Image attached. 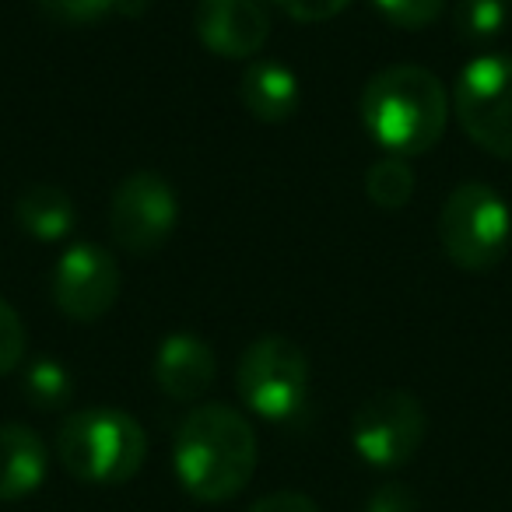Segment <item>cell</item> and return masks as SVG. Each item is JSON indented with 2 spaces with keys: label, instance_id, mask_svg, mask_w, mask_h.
Segmentation results:
<instances>
[{
  "label": "cell",
  "instance_id": "8992f818",
  "mask_svg": "<svg viewBox=\"0 0 512 512\" xmlns=\"http://www.w3.org/2000/svg\"><path fill=\"white\" fill-rule=\"evenodd\" d=\"M453 113L477 148L512 162V57L470 60L456 81Z\"/></svg>",
  "mask_w": 512,
  "mask_h": 512
},
{
  "label": "cell",
  "instance_id": "3957f363",
  "mask_svg": "<svg viewBox=\"0 0 512 512\" xmlns=\"http://www.w3.org/2000/svg\"><path fill=\"white\" fill-rule=\"evenodd\" d=\"M57 456L71 477L85 484H127L148 456L144 428L116 407L74 411L57 428Z\"/></svg>",
  "mask_w": 512,
  "mask_h": 512
},
{
  "label": "cell",
  "instance_id": "2e32d148",
  "mask_svg": "<svg viewBox=\"0 0 512 512\" xmlns=\"http://www.w3.org/2000/svg\"><path fill=\"white\" fill-rule=\"evenodd\" d=\"M25 397L39 411H57L74 397V379L57 358H36L25 369Z\"/></svg>",
  "mask_w": 512,
  "mask_h": 512
},
{
  "label": "cell",
  "instance_id": "7a4b0ae2",
  "mask_svg": "<svg viewBox=\"0 0 512 512\" xmlns=\"http://www.w3.org/2000/svg\"><path fill=\"white\" fill-rule=\"evenodd\" d=\"M362 123L393 155H421L446 134L449 92L425 67H386L365 85Z\"/></svg>",
  "mask_w": 512,
  "mask_h": 512
},
{
  "label": "cell",
  "instance_id": "30bf717a",
  "mask_svg": "<svg viewBox=\"0 0 512 512\" xmlns=\"http://www.w3.org/2000/svg\"><path fill=\"white\" fill-rule=\"evenodd\" d=\"M197 36L214 57L246 60L267 46L271 8L267 0H197Z\"/></svg>",
  "mask_w": 512,
  "mask_h": 512
},
{
  "label": "cell",
  "instance_id": "e0dca14e",
  "mask_svg": "<svg viewBox=\"0 0 512 512\" xmlns=\"http://www.w3.org/2000/svg\"><path fill=\"white\" fill-rule=\"evenodd\" d=\"M505 25V0H456L453 29L463 43L481 46L495 39Z\"/></svg>",
  "mask_w": 512,
  "mask_h": 512
},
{
  "label": "cell",
  "instance_id": "ffe728a7",
  "mask_svg": "<svg viewBox=\"0 0 512 512\" xmlns=\"http://www.w3.org/2000/svg\"><path fill=\"white\" fill-rule=\"evenodd\" d=\"M25 358V323L11 302L0 299V376H8Z\"/></svg>",
  "mask_w": 512,
  "mask_h": 512
},
{
  "label": "cell",
  "instance_id": "4fadbf2b",
  "mask_svg": "<svg viewBox=\"0 0 512 512\" xmlns=\"http://www.w3.org/2000/svg\"><path fill=\"white\" fill-rule=\"evenodd\" d=\"M239 95H242V106L249 109V116L260 123L292 120L302 99L299 78L285 64H274V60H256L253 67H246Z\"/></svg>",
  "mask_w": 512,
  "mask_h": 512
},
{
  "label": "cell",
  "instance_id": "9c48e42d",
  "mask_svg": "<svg viewBox=\"0 0 512 512\" xmlns=\"http://www.w3.org/2000/svg\"><path fill=\"white\" fill-rule=\"evenodd\" d=\"M120 299V267L109 249L78 242L57 260L53 271V302L67 320H102Z\"/></svg>",
  "mask_w": 512,
  "mask_h": 512
},
{
  "label": "cell",
  "instance_id": "7402d4cb",
  "mask_svg": "<svg viewBox=\"0 0 512 512\" xmlns=\"http://www.w3.org/2000/svg\"><path fill=\"white\" fill-rule=\"evenodd\" d=\"M249 512H320V505L302 491H271V495L256 498Z\"/></svg>",
  "mask_w": 512,
  "mask_h": 512
},
{
  "label": "cell",
  "instance_id": "277c9868",
  "mask_svg": "<svg viewBox=\"0 0 512 512\" xmlns=\"http://www.w3.org/2000/svg\"><path fill=\"white\" fill-rule=\"evenodd\" d=\"M509 204L488 183H463L439 211V242L460 271L484 274L502 264L509 249Z\"/></svg>",
  "mask_w": 512,
  "mask_h": 512
},
{
  "label": "cell",
  "instance_id": "ac0fdd59",
  "mask_svg": "<svg viewBox=\"0 0 512 512\" xmlns=\"http://www.w3.org/2000/svg\"><path fill=\"white\" fill-rule=\"evenodd\" d=\"M372 4H376L386 22L407 32L428 29V25L439 22L442 11H446V0H372Z\"/></svg>",
  "mask_w": 512,
  "mask_h": 512
},
{
  "label": "cell",
  "instance_id": "ba28073f",
  "mask_svg": "<svg viewBox=\"0 0 512 512\" xmlns=\"http://www.w3.org/2000/svg\"><path fill=\"white\" fill-rule=\"evenodd\" d=\"M179 221L176 190L158 172H134L113 193L109 204V228L113 239L127 253L151 256L169 242Z\"/></svg>",
  "mask_w": 512,
  "mask_h": 512
},
{
  "label": "cell",
  "instance_id": "7c38bea8",
  "mask_svg": "<svg viewBox=\"0 0 512 512\" xmlns=\"http://www.w3.org/2000/svg\"><path fill=\"white\" fill-rule=\"evenodd\" d=\"M50 453L29 425H0V502H18L43 488Z\"/></svg>",
  "mask_w": 512,
  "mask_h": 512
},
{
  "label": "cell",
  "instance_id": "8fae6325",
  "mask_svg": "<svg viewBox=\"0 0 512 512\" xmlns=\"http://www.w3.org/2000/svg\"><path fill=\"white\" fill-rule=\"evenodd\" d=\"M214 376H218V358L211 344L200 341L197 334H172L162 341L155 355V383L165 397L190 404L211 390Z\"/></svg>",
  "mask_w": 512,
  "mask_h": 512
},
{
  "label": "cell",
  "instance_id": "52a82bcc",
  "mask_svg": "<svg viewBox=\"0 0 512 512\" xmlns=\"http://www.w3.org/2000/svg\"><path fill=\"white\" fill-rule=\"evenodd\" d=\"M428 432L425 407L407 390H379L362 400L351 418L355 453L372 467H404L421 449Z\"/></svg>",
  "mask_w": 512,
  "mask_h": 512
},
{
  "label": "cell",
  "instance_id": "5b68a950",
  "mask_svg": "<svg viewBox=\"0 0 512 512\" xmlns=\"http://www.w3.org/2000/svg\"><path fill=\"white\" fill-rule=\"evenodd\" d=\"M235 390L242 404L267 421H288L309 397V358L295 341L267 334L253 341L239 358Z\"/></svg>",
  "mask_w": 512,
  "mask_h": 512
},
{
  "label": "cell",
  "instance_id": "5bb4252c",
  "mask_svg": "<svg viewBox=\"0 0 512 512\" xmlns=\"http://www.w3.org/2000/svg\"><path fill=\"white\" fill-rule=\"evenodd\" d=\"M15 218H18V225H22V232L36 235V239H43V242L64 239L74 228V200L67 197L60 186H50V183L29 186V190L18 197Z\"/></svg>",
  "mask_w": 512,
  "mask_h": 512
},
{
  "label": "cell",
  "instance_id": "44dd1931",
  "mask_svg": "<svg viewBox=\"0 0 512 512\" xmlns=\"http://www.w3.org/2000/svg\"><path fill=\"white\" fill-rule=\"evenodd\" d=\"M288 18L302 25H316V22H330L337 18L344 8H348V0H274Z\"/></svg>",
  "mask_w": 512,
  "mask_h": 512
},
{
  "label": "cell",
  "instance_id": "6da1fadb",
  "mask_svg": "<svg viewBox=\"0 0 512 512\" xmlns=\"http://www.w3.org/2000/svg\"><path fill=\"white\" fill-rule=\"evenodd\" d=\"M172 467L186 495L225 502L249 484L256 470V432L225 404H200L179 421Z\"/></svg>",
  "mask_w": 512,
  "mask_h": 512
},
{
  "label": "cell",
  "instance_id": "603a6c76",
  "mask_svg": "<svg viewBox=\"0 0 512 512\" xmlns=\"http://www.w3.org/2000/svg\"><path fill=\"white\" fill-rule=\"evenodd\" d=\"M365 512H418V502H414V495L404 484H383V488L369 498Z\"/></svg>",
  "mask_w": 512,
  "mask_h": 512
},
{
  "label": "cell",
  "instance_id": "cb8c5ba5",
  "mask_svg": "<svg viewBox=\"0 0 512 512\" xmlns=\"http://www.w3.org/2000/svg\"><path fill=\"white\" fill-rule=\"evenodd\" d=\"M144 8H148V0H116V15L137 18L144 15Z\"/></svg>",
  "mask_w": 512,
  "mask_h": 512
},
{
  "label": "cell",
  "instance_id": "9a60e30c",
  "mask_svg": "<svg viewBox=\"0 0 512 512\" xmlns=\"http://www.w3.org/2000/svg\"><path fill=\"white\" fill-rule=\"evenodd\" d=\"M365 193H369L372 204L383 207V211H397L414 193V169L400 155L379 158L369 169V176H365Z\"/></svg>",
  "mask_w": 512,
  "mask_h": 512
},
{
  "label": "cell",
  "instance_id": "d6986e66",
  "mask_svg": "<svg viewBox=\"0 0 512 512\" xmlns=\"http://www.w3.org/2000/svg\"><path fill=\"white\" fill-rule=\"evenodd\" d=\"M36 4L46 18H53L57 25H71V29L95 25L116 11V0H36Z\"/></svg>",
  "mask_w": 512,
  "mask_h": 512
}]
</instances>
